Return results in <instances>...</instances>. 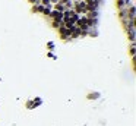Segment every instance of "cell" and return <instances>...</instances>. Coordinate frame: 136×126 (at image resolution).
<instances>
[{"mask_svg": "<svg viewBox=\"0 0 136 126\" xmlns=\"http://www.w3.org/2000/svg\"><path fill=\"white\" fill-rule=\"evenodd\" d=\"M50 16H51V18H53V19H54L56 22H57V21H59V22H60V21H63V12H57V10H53V12L50 13Z\"/></svg>", "mask_w": 136, "mask_h": 126, "instance_id": "obj_1", "label": "cell"}, {"mask_svg": "<svg viewBox=\"0 0 136 126\" xmlns=\"http://www.w3.org/2000/svg\"><path fill=\"white\" fill-rule=\"evenodd\" d=\"M54 10H57V12H64L66 7H64L61 3H56V4H54Z\"/></svg>", "mask_w": 136, "mask_h": 126, "instance_id": "obj_2", "label": "cell"}, {"mask_svg": "<svg viewBox=\"0 0 136 126\" xmlns=\"http://www.w3.org/2000/svg\"><path fill=\"white\" fill-rule=\"evenodd\" d=\"M41 4H43V6H47V7H48V6H50L51 3H50V0H41Z\"/></svg>", "mask_w": 136, "mask_h": 126, "instance_id": "obj_3", "label": "cell"}, {"mask_svg": "<svg viewBox=\"0 0 136 126\" xmlns=\"http://www.w3.org/2000/svg\"><path fill=\"white\" fill-rule=\"evenodd\" d=\"M43 13H44V15H47V16H50V13H51V10H50L48 7H44V10H43Z\"/></svg>", "mask_w": 136, "mask_h": 126, "instance_id": "obj_4", "label": "cell"}, {"mask_svg": "<svg viewBox=\"0 0 136 126\" xmlns=\"http://www.w3.org/2000/svg\"><path fill=\"white\" fill-rule=\"evenodd\" d=\"M59 3H61V4L64 6V4H67V3H72V0H59Z\"/></svg>", "mask_w": 136, "mask_h": 126, "instance_id": "obj_5", "label": "cell"}, {"mask_svg": "<svg viewBox=\"0 0 136 126\" xmlns=\"http://www.w3.org/2000/svg\"><path fill=\"white\" fill-rule=\"evenodd\" d=\"M130 54H132V56L135 54V44H133V43H132V46H130Z\"/></svg>", "mask_w": 136, "mask_h": 126, "instance_id": "obj_6", "label": "cell"}, {"mask_svg": "<svg viewBox=\"0 0 136 126\" xmlns=\"http://www.w3.org/2000/svg\"><path fill=\"white\" fill-rule=\"evenodd\" d=\"M56 1H59V0H50V3H56Z\"/></svg>", "mask_w": 136, "mask_h": 126, "instance_id": "obj_7", "label": "cell"}]
</instances>
